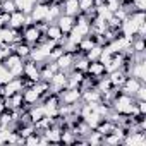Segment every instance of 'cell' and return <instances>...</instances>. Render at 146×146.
<instances>
[{"label": "cell", "mask_w": 146, "mask_h": 146, "mask_svg": "<svg viewBox=\"0 0 146 146\" xmlns=\"http://www.w3.org/2000/svg\"><path fill=\"white\" fill-rule=\"evenodd\" d=\"M81 95H83V91L79 88H65L58 93L60 103H64V105H74V103L81 102Z\"/></svg>", "instance_id": "obj_2"}, {"label": "cell", "mask_w": 146, "mask_h": 146, "mask_svg": "<svg viewBox=\"0 0 146 146\" xmlns=\"http://www.w3.org/2000/svg\"><path fill=\"white\" fill-rule=\"evenodd\" d=\"M45 36L48 38V40H53V41H60L65 35L62 33V29L58 28V24L57 23H48L46 24V28H45Z\"/></svg>", "instance_id": "obj_14"}, {"label": "cell", "mask_w": 146, "mask_h": 146, "mask_svg": "<svg viewBox=\"0 0 146 146\" xmlns=\"http://www.w3.org/2000/svg\"><path fill=\"white\" fill-rule=\"evenodd\" d=\"M24 90L21 78H12L7 84H4V96H12L14 93H21Z\"/></svg>", "instance_id": "obj_12"}, {"label": "cell", "mask_w": 146, "mask_h": 146, "mask_svg": "<svg viewBox=\"0 0 146 146\" xmlns=\"http://www.w3.org/2000/svg\"><path fill=\"white\" fill-rule=\"evenodd\" d=\"M2 4H4V2H2V0H0V11H2Z\"/></svg>", "instance_id": "obj_33"}, {"label": "cell", "mask_w": 146, "mask_h": 146, "mask_svg": "<svg viewBox=\"0 0 146 146\" xmlns=\"http://www.w3.org/2000/svg\"><path fill=\"white\" fill-rule=\"evenodd\" d=\"M134 98H136V100H146V83L139 86V90L136 91Z\"/></svg>", "instance_id": "obj_30"}, {"label": "cell", "mask_w": 146, "mask_h": 146, "mask_svg": "<svg viewBox=\"0 0 146 146\" xmlns=\"http://www.w3.org/2000/svg\"><path fill=\"white\" fill-rule=\"evenodd\" d=\"M141 84H144V83H143V81H139L137 78H134V76H127V78H125V81H124V84L120 86V91H122V93H125V95L134 96Z\"/></svg>", "instance_id": "obj_8"}, {"label": "cell", "mask_w": 146, "mask_h": 146, "mask_svg": "<svg viewBox=\"0 0 146 146\" xmlns=\"http://www.w3.org/2000/svg\"><path fill=\"white\" fill-rule=\"evenodd\" d=\"M95 45H96V43H95V38H93L91 35H88V36H83V38H81V41L78 43V48H79L81 53H88Z\"/></svg>", "instance_id": "obj_21"}, {"label": "cell", "mask_w": 146, "mask_h": 146, "mask_svg": "<svg viewBox=\"0 0 146 146\" xmlns=\"http://www.w3.org/2000/svg\"><path fill=\"white\" fill-rule=\"evenodd\" d=\"M86 139H88V144H103V134H100L98 131H95V129H91L90 131V134L86 136Z\"/></svg>", "instance_id": "obj_23"}, {"label": "cell", "mask_w": 146, "mask_h": 146, "mask_svg": "<svg viewBox=\"0 0 146 146\" xmlns=\"http://www.w3.org/2000/svg\"><path fill=\"white\" fill-rule=\"evenodd\" d=\"M129 76H134V78H137L139 81L146 83V60H144V62H134L132 67H131Z\"/></svg>", "instance_id": "obj_16"}, {"label": "cell", "mask_w": 146, "mask_h": 146, "mask_svg": "<svg viewBox=\"0 0 146 146\" xmlns=\"http://www.w3.org/2000/svg\"><path fill=\"white\" fill-rule=\"evenodd\" d=\"M2 2H5V0H2Z\"/></svg>", "instance_id": "obj_37"}, {"label": "cell", "mask_w": 146, "mask_h": 146, "mask_svg": "<svg viewBox=\"0 0 146 146\" xmlns=\"http://www.w3.org/2000/svg\"><path fill=\"white\" fill-rule=\"evenodd\" d=\"M122 146H146V131L127 132L122 139Z\"/></svg>", "instance_id": "obj_6"}, {"label": "cell", "mask_w": 146, "mask_h": 146, "mask_svg": "<svg viewBox=\"0 0 146 146\" xmlns=\"http://www.w3.org/2000/svg\"><path fill=\"white\" fill-rule=\"evenodd\" d=\"M48 84H50V91L58 95L62 90L67 88V72H64V70H57L55 74L52 76V79L48 81Z\"/></svg>", "instance_id": "obj_3"}, {"label": "cell", "mask_w": 146, "mask_h": 146, "mask_svg": "<svg viewBox=\"0 0 146 146\" xmlns=\"http://www.w3.org/2000/svg\"><path fill=\"white\" fill-rule=\"evenodd\" d=\"M14 76L11 74V70L4 65V62L0 64V86H4V84H7L11 79H12Z\"/></svg>", "instance_id": "obj_24"}, {"label": "cell", "mask_w": 146, "mask_h": 146, "mask_svg": "<svg viewBox=\"0 0 146 146\" xmlns=\"http://www.w3.org/2000/svg\"><path fill=\"white\" fill-rule=\"evenodd\" d=\"M62 14H67V16H78L81 11H79V4L78 0H62Z\"/></svg>", "instance_id": "obj_17"}, {"label": "cell", "mask_w": 146, "mask_h": 146, "mask_svg": "<svg viewBox=\"0 0 146 146\" xmlns=\"http://www.w3.org/2000/svg\"><path fill=\"white\" fill-rule=\"evenodd\" d=\"M55 23L58 24V28L62 29V33L67 35L72 28H74V24H76V17H74V16H67V14H60L58 19H57Z\"/></svg>", "instance_id": "obj_13"}, {"label": "cell", "mask_w": 146, "mask_h": 146, "mask_svg": "<svg viewBox=\"0 0 146 146\" xmlns=\"http://www.w3.org/2000/svg\"><path fill=\"white\" fill-rule=\"evenodd\" d=\"M0 28H2V24H0Z\"/></svg>", "instance_id": "obj_36"}, {"label": "cell", "mask_w": 146, "mask_h": 146, "mask_svg": "<svg viewBox=\"0 0 146 146\" xmlns=\"http://www.w3.org/2000/svg\"><path fill=\"white\" fill-rule=\"evenodd\" d=\"M4 65L11 70V74H12L14 78H21V76H23V67H24V58H21L19 55H16V53L12 52L9 57H5Z\"/></svg>", "instance_id": "obj_1"}, {"label": "cell", "mask_w": 146, "mask_h": 146, "mask_svg": "<svg viewBox=\"0 0 146 146\" xmlns=\"http://www.w3.org/2000/svg\"><path fill=\"white\" fill-rule=\"evenodd\" d=\"M2 43H4V41H2V36H0V45H2Z\"/></svg>", "instance_id": "obj_34"}, {"label": "cell", "mask_w": 146, "mask_h": 146, "mask_svg": "<svg viewBox=\"0 0 146 146\" xmlns=\"http://www.w3.org/2000/svg\"><path fill=\"white\" fill-rule=\"evenodd\" d=\"M17 7H16V2L14 0H5V2L2 4V11L4 12H7V14H11V12H14Z\"/></svg>", "instance_id": "obj_28"}, {"label": "cell", "mask_w": 146, "mask_h": 146, "mask_svg": "<svg viewBox=\"0 0 146 146\" xmlns=\"http://www.w3.org/2000/svg\"><path fill=\"white\" fill-rule=\"evenodd\" d=\"M86 74L91 76V78H95V79H100V78H103V76L107 74V67H105L103 62L93 60V62H90V65H88V69H86Z\"/></svg>", "instance_id": "obj_9"}, {"label": "cell", "mask_w": 146, "mask_h": 146, "mask_svg": "<svg viewBox=\"0 0 146 146\" xmlns=\"http://www.w3.org/2000/svg\"><path fill=\"white\" fill-rule=\"evenodd\" d=\"M23 76H26L31 81H38L40 79V65L35 60L26 58L24 60V67H23Z\"/></svg>", "instance_id": "obj_7"}, {"label": "cell", "mask_w": 146, "mask_h": 146, "mask_svg": "<svg viewBox=\"0 0 146 146\" xmlns=\"http://www.w3.org/2000/svg\"><path fill=\"white\" fill-rule=\"evenodd\" d=\"M119 2H120V4H122V2H125V0H119Z\"/></svg>", "instance_id": "obj_35"}, {"label": "cell", "mask_w": 146, "mask_h": 146, "mask_svg": "<svg viewBox=\"0 0 146 146\" xmlns=\"http://www.w3.org/2000/svg\"><path fill=\"white\" fill-rule=\"evenodd\" d=\"M136 11H144L146 12V0H131Z\"/></svg>", "instance_id": "obj_31"}, {"label": "cell", "mask_w": 146, "mask_h": 146, "mask_svg": "<svg viewBox=\"0 0 146 146\" xmlns=\"http://www.w3.org/2000/svg\"><path fill=\"white\" fill-rule=\"evenodd\" d=\"M102 52H103V46H100V45H95L88 53H84L86 55V58L90 60V62H93V60H100V55H102Z\"/></svg>", "instance_id": "obj_26"}, {"label": "cell", "mask_w": 146, "mask_h": 146, "mask_svg": "<svg viewBox=\"0 0 146 146\" xmlns=\"http://www.w3.org/2000/svg\"><path fill=\"white\" fill-rule=\"evenodd\" d=\"M105 5H107V9H108L110 12H115V11L120 7V2H119V0H107Z\"/></svg>", "instance_id": "obj_29"}, {"label": "cell", "mask_w": 146, "mask_h": 146, "mask_svg": "<svg viewBox=\"0 0 146 146\" xmlns=\"http://www.w3.org/2000/svg\"><path fill=\"white\" fill-rule=\"evenodd\" d=\"M48 7L50 4H45V2H36L35 7L31 9L29 16L33 19V23H46V16H48Z\"/></svg>", "instance_id": "obj_5"}, {"label": "cell", "mask_w": 146, "mask_h": 146, "mask_svg": "<svg viewBox=\"0 0 146 146\" xmlns=\"http://www.w3.org/2000/svg\"><path fill=\"white\" fill-rule=\"evenodd\" d=\"M31 45L29 43H26V41H19V43H14L12 45V52L16 53V55H19L21 58H29V55H31Z\"/></svg>", "instance_id": "obj_18"}, {"label": "cell", "mask_w": 146, "mask_h": 146, "mask_svg": "<svg viewBox=\"0 0 146 146\" xmlns=\"http://www.w3.org/2000/svg\"><path fill=\"white\" fill-rule=\"evenodd\" d=\"M107 0H95V5H105Z\"/></svg>", "instance_id": "obj_32"}, {"label": "cell", "mask_w": 146, "mask_h": 146, "mask_svg": "<svg viewBox=\"0 0 146 146\" xmlns=\"http://www.w3.org/2000/svg\"><path fill=\"white\" fill-rule=\"evenodd\" d=\"M26 26V14L19 9H16L14 12H11V17H9V28L12 29H23Z\"/></svg>", "instance_id": "obj_11"}, {"label": "cell", "mask_w": 146, "mask_h": 146, "mask_svg": "<svg viewBox=\"0 0 146 146\" xmlns=\"http://www.w3.org/2000/svg\"><path fill=\"white\" fill-rule=\"evenodd\" d=\"M74 53H69V52H64L57 60L55 64L58 65V70H64V72H69L72 70V65H74Z\"/></svg>", "instance_id": "obj_10"}, {"label": "cell", "mask_w": 146, "mask_h": 146, "mask_svg": "<svg viewBox=\"0 0 146 146\" xmlns=\"http://www.w3.org/2000/svg\"><path fill=\"white\" fill-rule=\"evenodd\" d=\"M103 144H110V146H122V137H119L117 134L110 132L103 136Z\"/></svg>", "instance_id": "obj_25"}, {"label": "cell", "mask_w": 146, "mask_h": 146, "mask_svg": "<svg viewBox=\"0 0 146 146\" xmlns=\"http://www.w3.org/2000/svg\"><path fill=\"white\" fill-rule=\"evenodd\" d=\"M107 76H108V79H110V83H112V86H115V88H120L122 84H124V81H125V74L120 70V69H115V70H110V72H107Z\"/></svg>", "instance_id": "obj_20"}, {"label": "cell", "mask_w": 146, "mask_h": 146, "mask_svg": "<svg viewBox=\"0 0 146 146\" xmlns=\"http://www.w3.org/2000/svg\"><path fill=\"white\" fill-rule=\"evenodd\" d=\"M14 2H16V7L19 11H23L24 14H29L31 9L35 7V4L40 2V0H14Z\"/></svg>", "instance_id": "obj_22"}, {"label": "cell", "mask_w": 146, "mask_h": 146, "mask_svg": "<svg viewBox=\"0 0 146 146\" xmlns=\"http://www.w3.org/2000/svg\"><path fill=\"white\" fill-rule=\"evenodd\" d=\"M23 41H26V43H29L31 46H35L36 43H38V40H40V36L43 35L41 31H40V28L33 23V24H26L23 29Z\"/></svg>", "instance_id": "obj_4"}, {"label": "cell", "mask_w": 146, "mask_h": 146, "mask_svg": "<svg viewBox=\"0 0 146 146\" xmlns=\"http://www.w3.org/2000/svg\"><path fill=\"white\" fill-rule=\"evenodd\" d=\"M100 100H102V93H100L96 88L86 90V91H83V95H81V102H83V103H100Z\"/></svg>", "instance_id": "obj_19"}, {"label": "cell", "mask_w": 146, "mask_h": 146, "mask_svg": "<svg viewBox=\"0 0 146 146\" xmlns=\"http://www.w3.org/2000/svg\"><path fill=\"white\" fill-rule=\"evenodd\" d=\"M40 93L31 86V88H26V90H23V100H24V103L28 105V107H33V105H36V103H40Z\"/></svg>", "instance_id": "obj_15"}, {"label": "cell", "mask_w": 146, "mask_h": 146, "mask_svg": "<svg viewBox=\"0 0 146 146\" xmlns=\"http://www.w3.org/2000/svg\"><path fill=\"white\" fill-rule=\"evenodd\" d=\"M78 4H79V11L83 14H86L95 7V0H78Z\"/></svg>", "instance_id": "obj_27"}]
</instances>
